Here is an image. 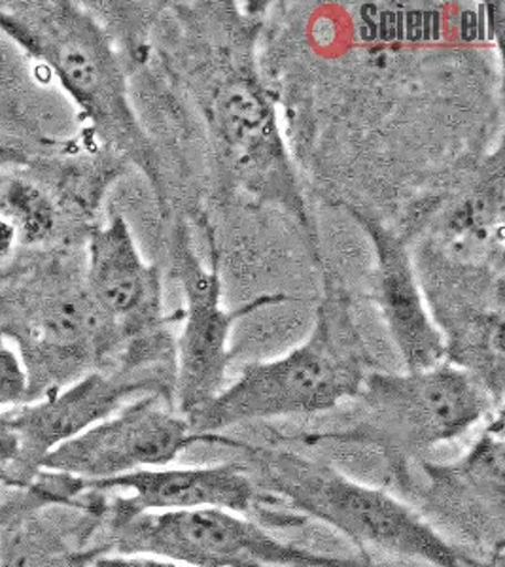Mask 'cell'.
<instances>
[{"label": "cell", "mask_w": 505, "mask_h": 567, "mask_svg": "<svg viewBox=\"0 0 505 567\" xmlns=\"http://www.w3.org/2000/svg\"><path fill=\"white\" fill-rule=\"evenodd\" d=\"M188 21L184 80L202 112L216 155L235 186L282 207L309 226L292 157L280 135L277 104L256 63V27L221 4Z\"/></svg>", "instance_id": "1"}, {"label": "cell", "mask_w": 505, "mask_h": 567, "mask_svg": "<svg viewBox=\"0 0 505 567\" xmlns=\"http://www.w3.org/2000/svg\"><path fill=\"white\" fill-rule=\"evenodd\" d=\"M0 33L44 66L106 148L162 192L156 150L130 97L124 63L97 16L79 2H0Z\"/></svg>", "instance_id": "2"}, {"label": "cell", "mask_w": 505, "mask_h": 567, "mask_svg": "<svg viewBox=\"0 0 505 567\" xmlns=\"http://www.w3.org/2000/svg\"><path fill=\"white\" fill-rule=\"evenodd\" d=\"M226 449L240 452L243 465L259 491L292 509L301 523L326 524L362 550L434 567L483 566L392 492L360 483L331 464L280 446L252 445L231 437Z\"/></svg>", "instance_id": "3"}, {"label": "cell", "mask_w": 505, "mask_h": 567, "mask_svg": "<svg viewBox=\"0 0 505 567\" xmlns=\"http://www.w3.org/2000/svg\"><path fill=\"white\" fill-rule=\"evenodd\" d=\"M349 403L352 409L341 424L301 432L290 441L368 449L403 492L411 491L413 473L427 452L504 411L480 382L447 361L424 371L373 369Z\"/></svg>", "instance_id": "4"}, {"label": "cell", "mask_w": 505, "mask_h": 567, "mask_svg": "<svg viewBox=\"0 0 505 567\" xmlns=\"http://www.w3.org/2000/svg\"><path fill=\"white\" fill-rule=\"evenodd\" d=\"M370 371L349 297L328 284L317 322L301 344L243 365L188 422L197 433H224L235 425L330 413L357 398Z\"/></svg>", "instance_id": "5"}, {"label": "cell", "mask_w": 505, "mask_h": 567, "mask_svg": "<svg viewBox=\"0 0 505 567\" xmlns=\"http://www.w3.org/2000/svg\"><path fill=\"white\" fill-rule=\"evenodd\" d=\"M97 555H141L188 567H375L371 560L318 555L280 542L261 524L227 509L103 513Z\"/></svg>", "instance_id": "6"}, {"label": "cell", "mask_w": 505, "mask_h": 567, "mask_svg": "<svg viewBox=\"0 0 505 567\" xmlns=\"http://www.w3.org/2000/svg\"><path fill=\"white\" fill-rule=\"evenodd\" d=\"M173 277L184 293L178 333L175 336V388L173 405L188 419L226 386L227 369L234 363L231 336L235 323L258 310L282 305L286 293H261L235 309L221 305L218 259L205 267L195 250L192 233L181 224L173 235Z\"/></svg>", "instance_id": "7"}, {"label": "cell", "mask_w": 505, "mask_h": 567, "mask_svg": "<svg viewBox=\"0 0 505 567\" xmlns=\"http://www.w3.org/2000/svg\"><path fill=\"white\" fill-rule=\"evenodd\" d=\"M229 437L226 433L194 432L171 401L143 395L48 454L40 471L104 481L167 467L192 446H227Z\"/></svg>", "instance_id": "8"}, {"label": "cell", "mask_w": 505, "mask_h": 567, "mask_svg": "<svg viewBox=\"0 0 505 567\" xmlns=\"http://www.w3.org/2000/svg\"><path fill=\"white\" fill-rule=\"evenodd\" d=\"M82 272L91 301L124 344L125 354L175 337L171 326L181 322L182 310L165 312L162 271L144 259L122 214H112L106 224L91 229Z\"/></svg>", "instance_id": "9"}, {"label": "cell", "mask_w": 505, "mask_h": 567, "mask_svg": "<svg viewBox=\"0 0 505 567\" xmlns=\"http://www.w3.org/2000/svg\"><path fill=\"white\" fill-rule=\"evenodd\" d=\"M173 365H117L114 371H91L39 400L13 406L10 413L20 433L27 470L37 477L48 454L136 398L162 395L173 403Z\"/></svg>", "instance_id": "10"}, {"label": "cell", "mask_w": 505, "mask_h": 567, "mask_svg": "<svg viewBox=\"0 0 505 567\" xmlns=\"http://www.w3.org/2000/svg\"><path fill=\"white\" fill-rule=\"evenodd\" d=\"M416 471L424 475L422 499L427 516L447 523L449 528L491 555L504 553V411L488 419L462 458L449 464L424 460Z\"/></svg>", "instance_id": "11"}, {"label": "cell", "mask_w": 505, "mask_h": 567, "mask_svg": "<svg viewBox=\"0 0 505 567\" xmlns=\"http://www.w3.org/2000/svg\"><path fill=\"white\" fill-rule=\"evenodd\" d=\"M76 478V477H74ZM82 497L90 492L95 513H175V511L227 509L248 515L261 502L272 503L259 491L243 462L156 467L104 481L76 478Z\"/></svg>", "instance_id": "12"}, {"label": "cell", "mask_w": 505, "mask_h": 567, "mask_svg": "<svg viewBox=\"0 0 505 567\" xmlns=\"http://www.w3.org/2000/svg\"><path fill=\"white\" fill-rule=\"evenodd\" d=\"M373 245L375 269L371 299L402 358L405 371H424L445 361V341L427 309L415 254L403 235L382 226L370 213L350 210Z\"/></svg>", "instance_id": "13"}, {"label": "cell", "mask_w": 505, "mask_h": 567, "mask_svg": "<svg viewBox=\"0 0 505 567\" xmlns=\"http://www.w3.org/2000/svg\"><path fill=\"white\" fill-rule=\"evenodd\" d=\"M0 221L10 226L20 245H42L58 229V205L37 182L2 173Z\"/></svg>", "instance_id": "14"}, {"label": "cell", "mask_w": 505, "mask_h": 567, "mask_svg": "<svg viewBox=\"0 0 505 567\" xmlns=\"http://www.w3.org/2000/svg\"><path fill=\"white\" fill-rule=\"evenodd\" d=\"M33 478V473L27 470L23 445L12 413L10 409L0 411V483L31 484Z\"/></svg>", "instance_id": "15"}, {"label": "cell", "mask_w": 505, "mask_h": 567, "mask_svg": "<svg viewBox=\"0 0 505 567\" xmlns=\"http://www.w3.org/2000/svg\"><path fill=\"white\" fill-rule=\"evenodd\" d=\"M29 401V374L18 352L0 347V411Z\"/></svg>", "instance_id": "16"}, {"label": "cell", "mask_w": 505, "mask_h": 567, "mask_svg": "<svg viewBox=\"0 0 505 567\" xmlns=\"http://www.w3.org/2000/svg\"><path fill=\"white\" fill-rule=\"evenodd\" d=\"M85 567H188L176 564V561L154 558V556L141 555H114V553H103V555H93Z\"/></svg>", "instance_id": "17"}, {"label": "cell", "mask_w": 505, "mask_h": 567, "mask_svg": "<svg viewBox=\"0 0 505 567\" xmlns=\"http://www.w3.org/2000/svg\"><path fill=\"white\" fill-rule=\"evenodd\" d=\"M29 162V155L20 144L7 138H0V171L2 168L20 167Z\"/></svg>", "instance_id": "18"}]
</instances>
